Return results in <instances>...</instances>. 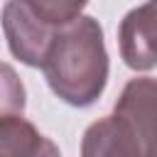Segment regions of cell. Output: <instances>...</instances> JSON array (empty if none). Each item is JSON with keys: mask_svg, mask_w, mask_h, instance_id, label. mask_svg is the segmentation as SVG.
<instances>
[{"mask_svg": "<svg viewBox=\"0 0 157 157\" xmlns=\"http://www.w3.org/2000/svg\"><path fill=\"white\" fill-rule=\"evenodd\" d=\"M155 20H157V2L155 0H145L142 5L132 7L120 20V27H118L120 56L135 71H150L157 64Z\"/></svg>", "mask_w": 157, "mask_h": 157, "instance_id": "cell-4", "label": "cell"}, {"mask_svg": "<svg viewBox=\"0 0 157 157\" xmlns=\"http://www.w3.org/2000/svg\"><path fill=\"white\" fill-rule=\"evenodd\" d=\"M25 103H27V91L20 74L10 64L0 61V120L10 115H22Z\"/></svg>", "mask_w": 157, "mask_h": 157, "instance_id": "cell-7", "label": "cell"}, {"mask_svg": "<svg viewBox=\"0 0 157 157\" xmlns=\"http://www.w3.org/2000/svg\"><path fill=\"white\" fill-rule=\"evenodd\" d=\"M0 157H61V152L29 120L10 115L0 120Z\"/></svg>", "mask_w": 157, "mask_h": 157, "instance_id": "cell-5", "label": "cell"}, {"mask_svg": "<svg viewBox=\"0 0 157 157\" xmlns=\"http://www.w3.org/2000/svg\"><path fill=\"white\" fill-rule=\"evenodd\" d=\"M59 27H49L37 20L22 0H7L2 7V32L15 59L27 66H42L49 42Z\"/></svg>", "mask_w": 157, "mask_h": 157, "instance_id": "cell-3", "label": "cell"}, {"mask_svg": "<svg viewBox=\"0 0 157 157\" xmlns=\"http://www.w3.org/2000/svg\"><path fill=\"white\" fill-rule=\"evenodd\" d=\"M22 2L37 20H42L49 27H61L76 20L88 5V0H22Z\"/></svg>", "mask_w": 157, "mask_h": 157, "instance_id": "cell-6", "label": "cell"}, {"mask_svg": "<svg viewBox=\"0 0 157 157\" xmlns=\"http://www.w3.org/2000/svg\"><path fill=\"white\" fill-rule=\"evenodd\" d=\"M155 78L128 81L113 115L86 128L81 157H155Z\"/></svg>", "mask_w": 157, "mask_h": 157, "instance_id": "cell-2", "label": "cell"}, {"mask_svg": "<svg viewBox=\"0 0 157 157\" xmlns=\"http://www.w3.org/2000/svg\"><path fill=\"white\" fill-rule=\"evenodd\" d=\"M39 69L56 98L74 108L93 105L108 83V52L98 20L78 15L61 25Z\"/></svg>", "mask_w": 157, "mask_h": 157, "instance_id": "cell-1", "label": "cell"}]
</instances>
